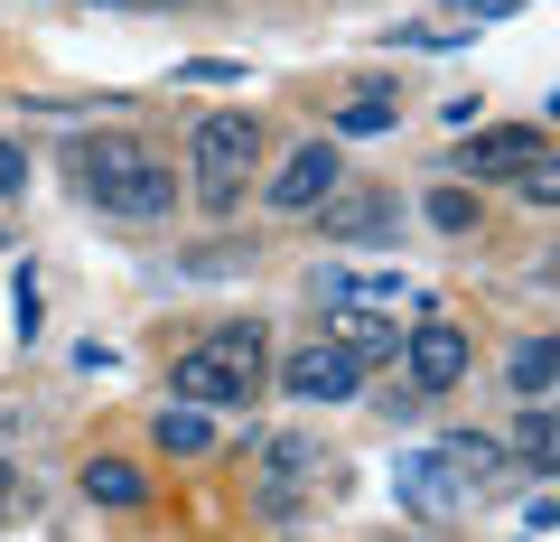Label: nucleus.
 <instances>
[{"instance_id":"f257e3e1","label":"nucleus","mask_w":560,"mask_h":542,"mask_svg":"<svg viewBox=\"0 0 560 542\" xmlns=\"http://www.w3.org/2000/svg\"><path fill=\"white\" fill-rule=\"evenodd\" d=\"M75 197H94L121 224H168L178 216V178H168V150L140 141V131H84L75 141Z\"/></svg>"},{"instance_id":"f03ea898","label":"nucleus","mask_w":560,"mask_h":542,"mask_svg":"<svg viewBox=\"0 0 560 542\" xmlns=\"http://www.w3.org/2000/svg\"><path fill=\"white\" fill-rule=\"evenodd\" d=\"M187 150H197V206L206 216H234L243 187H253V160H261V122L253 113H206Z\"/></svg>"},{"instance_id":"7ed1b4c3","label":"nucleus","mask_w":560,"mask_h":542,"mask_svg":"<svg viewBox=\"0 0 560 542\" xmlns=\"http://www.w3.org/2000/svg\"><path fill=\"white\" fill-rule=\"evenodd\" d=\"M393 505H401L411 523H458L477 496L458 486V468H448L440 440H430V449H401V459H393Z\"/></svg>"},{"instance_id":"20e7f679","label":"nucleus","mask_w":560,"mask_h":542,"mask_svg":"<svg viewBox=\"0 0 560 542\" xmlns=\"http://www.w3.org/2000/svg\"><path fill=\"white\" fill-rule=\"evenodd\" d=\"M467 365H477L467 327H458V319H440V309H420V327L401 337V374H411V393H458Z\"/></svg>"},{"instance_id":"39448f33","label":"nucleus","mask_w":560,"mask_h":542,"mask_svg":"<svg viewBox=\"0 0 560 542\" xmlns=\"http://www.w3.org/2000/svg\"><path fill=\"white\" fill-rule=\"evenodd\" d=\"M541 150H551V141H541L533 122H495V131H467V150H448V169H458L467 187H477V178H504V187H514Z\"/></svg>"},{"instance_id":"423d86ee","label":"nucleus","mask_w":560,"mask_h":542,"mask_svg":"<svg viewBox=\"0 0 560 542\" xmlns=\"http://www.w3.org/2000/svg\"><path fill=\"white\" fill-rule=\"evenodd\" d=\"M280 393H290V402H364V365L346 356V346L308 337L300 356L280 365Z\"/></svg>"},{"instance_id":"0eeeda50","label":"nucleus","mask_w":560,"mask_h":542,"mask_svg":"<svg viewBox=\"0 0 560 542\" xmlns=\"http://www.w3.org/2000/svg\"><path fill=\"white\" fill-rule=\"evenodd\" d=\"M337 178H346L337 141H308V150H290V160L271 169V206H280V216H308V206L337 197Z\"/></svg>"},{"instance_id":"6e6552de","label":"nucleus","mask_w":560,"mask_h":542,"mask_svg":"<svg viewBox=\"0 0 560 542\" xmlns=\"http://www.w3.org/2000/svg\"><path fill=\"white\" fill-rule=\"evenodd\" d=\"M440 459L458 468V486H467L477 505L514 486V449H504V440H486V430H448V440H440Z\"/></svg>"},{"instance_id":"1a4fd4ad","label":"nucleus","mask_w":560,"mask_h":542,"mask_svg":"<svg viewBox=\"0 0 560 542\" xmlns=\"http://www.w3.org/2000/svg\"><path fill=\"white\" fill-rule=\"evenodd\" d=\"M327 346H346L355 365H383V356H401V337H393V309H364V300H327Z\"/></svg>"},{"instance_id":"9d476101","label":"nucleus","mask_w":560,"mask_h":542,"mask_svg":"<svg viewBox=\"0 0 560 542\" xmlns=\"http://www.w3.org/2000/svg\"><path fill=\"white\" fill-rule=\"evenodd\" d=\"M178 402H206V412H215V402H253V383H243L215 346H187L178 356Z\"/></svg>"},{"instance_id":"9b49d317","label":"nucleus","mask_w":560,"mask_h":542,"mask_svg":"<svg viewBox=\"0 0 560 542\" xmlns=\"http://www.w3.org/2000/svg\"><path fill=\"white\" fill-rule=\"evenodd\" d=\"M318 224L337 243H383L393 234V197H383V187H355V197H327L318 206Z\"/></svg>"},{"instance_id":"f8f14e48","label":"nucleus","mask_w":560,"mask_h":542,"mask_svg":"<svg viewBox=\"0 0 560 542\" xmlns=\"http://www.w3.org/2000/svg\"><path fill=\"white\" fill-rule=\"evenodd\" d=\"M206 346H215V356L234 365V374L253 383V393H261V383H271V337H261L253 319H224V327H206Z\"/></svg>"},{"instance_id":"ddd939ff","label":"nucleus","mask_w":560,"mask_h":542,"mask_svg":"<svg viewBox=\"0 0 560 542\" xmlns=\"http://www.w3.org/2000/svg\"><path fill=\"white\" fill-rule=\"evenodd\" d=\"M504 449H514V468H533V477H560V402H551V412L533 402V412H523V430H514Z\"/></svg>"},{"instance_id":"4468645a","label":"nucleus","mask_w":560,"mask_h":542,"mask_svg":"<svg viewBox=\"0 0 560 542\" xmlns=\"http://www.w3.org/2000/svg\"><path fill=\"white\" fill-rule=\"evenodd\" d=\"M84 496L113 505V515H131V505H150V477H140L131 459H84Z\"/></svg>"},{"instance_id":"2eb2a0df","label":"nucleus","mask_w":560,"mask_h":542,"mask_svg":"<svg viewBox=\"0 0 560 542\" xmlns=\"http://www.w3.org/2000/svg\"><path fill=\"white\" fill-rule=\"evenodd\" d=\"M504 383H514L523 402H541V393L560 383V337H523L514 356H504Z\"/></svg>"},{"instance_id":"dca6fc26","label":"nucleus","mask_w":560,"mask_h":542,"mask_svg":"<svg viewBox=\"0 0 560 542\" xmlns=\"http://www.w3.org/2000/svg\"><path fill=\"white\" fill-rule=\"evenodd\" d=\"M393 113H401V94H393V76L374 84V94H355L337 113V141H383V131H393Z\"/></svg>"},{"instance_id":"f3484780","label":"nucleus","mask_w":560,"mask_h":542,"mask_svg":"<svg viewBox=\"0 0 560 542\" xmlns=\"http://www.w3.org/2000/svg\"><path fill=\"white\" fill-rule=\"evenodd\" d=\"M160 449H178V459H206V449H215L206 402H168V412H160Z\"/></svg>"},{"instance_id":"a211bd4d","label":"nucleus","mask_w":560,"mask_h":542,"mask_svg":"<svg viewBox=\"0 0 560 542\" xmlns=\"http://www.w3.org/2000/svg\"><path fill=\"white\" fill-rule=\"evenodd\" d=\"M420 216L440 224V234H467V224H486V206H477V187L440 178V187H430V197H420Z\"/></svg>"},{"instance_id":"6ab92c4d","label":"nucleus","mask_w":560,"mask_h":542,"mask_svg":"<svg viewBox=\"0 0 560 542\" xmlns=\"http://www.w3.org/2000/svg\"><path fill=\"white\" fill-rule=\"evenodd\" d=\"M514 187H523V206H541V216H551V206H560V150H541Z\"/></svg>"},{"instance_id":"aec40b11","label":"nucleus","mask_w":560,"mask_h":542,"mask_svg":"<svg viewBox=\"0 0 560 542\" xmlns=\"http://www.w3.org/2000/svg\"><path fill=\"white\" fill-rule=\"evenodd\" d=\"M10 327H20V346L38 337V281H28V262H20V290H10Z\"/></svg>"},{"instance_id":"412c9836","label":"nucleus","mask_w":560,"mask_h":542,"mask_svg":"<svg viewBox=\"0 0 560 542\" xmlns=\"http://www.w3.org/2000/svg\"><path fill=\"white\" fill-rule=\"evenodd\" d=\"M178 76H187V84H234V76H243V66H234V57H187V66H178Z\"/></svg>"},{"instance_id":"4be33fe9","label":"nucleus","mask_w":560,"mask_h":542,"mask_svg":"<svg viewBox=\"0 0 560 542\" xmlns=\"http://www.w3.org/2000/svg\"><path fill=\"white\" fill-rule=\"evenodd\" d=\"M20 178H28V150H20V141H0V197H20Z\"/></svg>"},{"instance_id":"5701e85b","label":"nucleus","mask_w":560,"mask_h":542,"mask_svg":"<svg viewBox=\"0 0 560 542\" xmlns=\"http://www.w3.org/2000/svg\"><path fill=\"white\" fill-rule=\"evenodd\" d=\"M448 10H458V20H514L523 0H448Z\"/></svg>"},{"instance_id":"b1692460","label":"nucleus","mask_w":560,"mask_h":542,"mask_svg":"<svg viewBox=\"0 0 560 542\" xmlns=\"http://www.w3.org/2000/svg\"><path fill=\"white\" fill-rule=\"evenodd\" d=\"M10 496H20V468H10V459H0V515H10Z\"/></svg>"},{"instance_id":"393cba45","label":"nucleus","mask_w":560,"mask_h":542,"mask_svg":"<svg viewBox=\"0 0 560 542\" xmlns=\"http://www.w3.org/2000/svg\"><path fill=\"white\" fill-rule=\"evenodd\" d=\"M113 10H178V0H113Z\"/></svg>"},{"instance_id":"a878e982","label":"nucleus","mask_w":560,"mask_h":542,"mask_svg":"<svg viewBox=\"0 0 560 542\" xmlns=\"http://www.w3.org/2000/svg\"><path fill=\"white\" fill-rule=\"evenodd\" d=\"M551 122H560V94H551Z\"/></svg>"}]
</instances>
